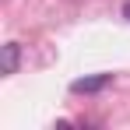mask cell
Listing matches in <instances>:
<instances>
[{
	"mask_svg": "<svg viewBox=\"0 0 130 130\" xmlns=\"http://www.w3.org/2000/svg\"><path fill=\"white\" fill-rule=\"evenodd\" d=\"M18 63H21V46L7 42L0 53V74H18Z\"/></svg>",
	"mask_w": 130,
	"mask_h": 130,
	"instance_id": "7a4b0ae2",
	"label": "cell"
},
{
	"mask_svg": "<svg viewBox=\"0 0 130 130\" xmlns=\"http://www.w3.org/2000/svg\"><path fill=\"white\" fill-rule=\"evenodd\" d=\"M123 18H127V21H130V0H127V4H123Z\"/></svg>",
	"mask_w": 130,
	"mask_h": 130,
	"instance_id": "3957f363",
	"label": "cell"
},
{
	"mask_svg": "<svg viewBox=\"0 0 130 130\" xmlns=\"http://www.w3.org/2000/svg\"><path fill=\"white\" fill-rule=\"evenodd\" d=\"M109 85H112V74H91V77H77L70 85V91L74 95H95V91H106Z\"/></svg>",
	"mask_w": 130,
	"mask_h": 130,
	"instance_id": "6da1fadb",
	"label": "cell"
}]
</instances>
